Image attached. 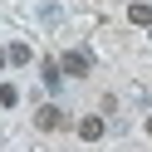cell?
I'll list each match as a JSON object with an SVG mask.
<instances>
[{
  "label": "cell",
  "instance_id": "1",
  "mask_svg": "<svg viewBox=\"0 0 152 152\" xmlns=\"http://www.w3.org/2000/svg\"><path fill=\"white\" fill-rule=\"evenodd\" d=\"M59 69H64V74H74V79H83V74L93 69V59H88L83 49H69V54H64V64H59Z\"/></svg>",
  "mask_w": 152,
  "mask_h": 152
},
{
  "label": "cell",
  "instance_id": "2",
  "mask_svg": "<svg viewBox=\"0 0 152 152\" xmlns=\"http://www.w3.org/2000/svg\"><path fill=\"white\" fill-rule=\"evenodd\" d=\"M34 123H39L44 132H54V128H64V113H59V108H39V113H34Z\"/></svg>",
  "mask_w": 152,
  "mask_h": 152
},
{
  "label": "cell",
  "instance_id": "3",
  "mask_svg": "<svg viewBox=\"0 0 152 152\" xmlns=\"http://www.w3.org/2000/svg\"><path fill=\"white\" fill-rule=\"evenodd\" d=\"M79 137H83V142H98V137H103V123H98V118H83V123H79Z\"/></svg>",
  "mask_w": 152,
  "mask_h": 152
},
{
  "label": "cell",
  "instance_id": "4",
  "mask_svg": "<svg viewBox=\"0 0 152 152\" xmlns=\"http://www.w3.org/2000/svg\"><path fill=\"white\" fill-rule=\"evenodd\" d=\"M128 20H132V25H152V5H132Z\"/></svg>",
  "mask_w": 152,
  "mask_h": 152
},
{
  "label": "cell",
  "instance_id": "5",
  "mask_svg": "<svg viewBox=\"0 0 152 152\" xmlns=\"http://www.w3.org/2000/svg\"><path fill=\"white\" fill-rule=\"evenodd\" d=\"M59 74H64L59 64H54V59H44V83H49V88H59Z\"/></svg>",
  "mask_w": 152,
  "mask_h": 152
},
{
  "label": "cell",
  "instance_id": "6",
  "mask_svg": "<svg viewBox=\"0 0 152 152\" xmlns=\"http://www.w3.org/2000/svg\"><path fill=\"white\" fill-rule=\"evenodd\" d=\"M5 54H10V64H30V49H25V44H10Z\"/></svg>",
  "mask_w": 152,
  "mask_h": 152
},
{
  "label": "cell",
  "instance_id": "7",
  "mask_svg": "<svg viewBox=\"0 0 152 152\" xmlns=\"http://www.w3.org/2000/svg\"><path fill=\"white\" fill-rule=\"evenodd\" d=\"M5 64H10V54H5V49H0V69H5Z\"/></svg>",
  "mask_w": 152,
  "mask_h": 152
},
{
  "label": "cell",
  "instance_id": "8",
  "mask_svg": "<svg viewBox=\"0 0 152 152\" xmlns=\"http://www.w3.org/2000/svg\"><path fill=\"white\" fill-rule=\"evenodd\" d=\"M147 132H152V118H147Z\"/></svg>",
  "mask_w": 152,
  "mask_h": 152
}]
</instances>
